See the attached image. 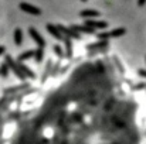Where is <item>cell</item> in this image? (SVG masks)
Masks as SVG:
<instances>
[{
    "label": "cell",
    "instance_id": "cell-10",
    "mask_svg": "<svg viewBox=\"0 0 146 144\" xmlns=\"http://www.w3.org/2000/svg\"><path fill=\"white\" fill-rule=\"evenodd\" d=\"M62 41L65 44V55H67V58H71L72 57V43H71V38L64 37Z\"/></svg>",
    "mask_w": 146,
    "mask_h": 144
},
{
    "label": "cell",
    "instance_id": "cell-17",
    "mask_svg": "<svg viewBox=\"0 0 146 144\" xmlns=\"http://www.w3.org/2000/svg\"><path fill=\"white\" fill-rule=\"evenodd\" d=\"M52 51L58 55V58H64V52H62V49H61L60 45H54V47H52Z\"/></svg>",
    "mask_w": 146,
    "mask_h": 144
},
{
    "label": "cell",
    "instance_id": "cell-1",
    "mask_svg": "<svg viewBox=\"0 0 146 144\" xmlns=\"http://www.w3.org/2000/svg\"><path fill=\"white\" fill-rule=\"evenodd\" d=\"M6 64L9 65V68L17 75V78H20V79H24L26 78V75L19 69V66H17V62H14V59L10 57V55H6Z\"/></svg>",
    "mask_w": 146,
    "mask_h": 144
},
{
    "label": "cell",
    "instance_id": "cell-20",
    "mask_svg": "<svg viewBox=\"0 0 146 144\" xmlns=\"http://www.w3.org/2000/svg\"><path fill=\"white\" fill-rule=\"evenodd\" d=\"M138 74H139V76H143V78H146V71H145V69H139V71H138Z\"/></svg>",
    "mask_w": 146,
    "mask_h": 144
},
{
    "label": "cell",
    "instance_id": "cell-15",
    "mask_svg": "<svg viewBox=\"0 0 146 144\" xmlns=\"http://www.w3.org/2000/svg\"><path fill=\"white\" fill-rule=\"evenodd\" d=\"M108 45V41L106 40H101L98 44H91V45H88V49H95V48H104V47H106Z\"/></svg>",
    "mask_w": 146,
    "mask_h": 144
},
{
    "label": "cell",
    "instance_id": "cell-8",
    "mask_svg": "<svg viewBox=\"0 0 146 144\" xmlns=\"http://www.w3.org/2000/svg\"><path fill=\"white\" fill-rule=\"evenodd\" d=\"M17 66H19V69L26 75V76H29V78H31V79H34L36 78V74L27 66V65H24V64H21V62H17Z\"/></svg>",
    "mask_w": 146,
    "mask_h": 144
},
{
    "label": "cell",
    "instance_id": "cell-12",
    "mask_svg": "<svg viewBox=\"0 0 146 144\" xmlns=\"http://www.w3.org/2000/svg\"><path fill=\"white\" fill-rule=\"evenodd\" d=\"M23 43V33L20 28H16L14 30V44L16 45H21Z\"/></svg>",
    "mask_w": 146,
    "mask_h": 144
},
{
    "label": "cell",
    "instance_id": "cell-6",
    "mask_svg": "<svg viewBox=\"0 0 146 144\" xmlns=\"http://www.w3.org/2000/svg\"><path fill=\"white\" fill-rule=\"evenodd\" d=\"M47 31H48L50 34L54 37V38H57V40H62L64 38V36L58 31V28H57V26H54V24H47Z\"/></svg>",
    "mask_w": 146,
    "mask_h": 144
},
{
    "label": "cell",
    "instance_id": "cell-18",
    "mask_svg": "<svg viewBox=\"0 0 146 144\" xmlns=\"http://www.w3.org/2000/svg\"><path fill=\"white\" fill-rule=\"evenodd\" d=\"M97 37L99 40H108L111 37V31H108V33H99V34H97Z\"/></svg>",
    "mask_w": 146,
    "mask_h": 144
},
{
    "label": "cell",
    "instance_id": "cell-23",
    "mask_svg": "<svg viewBox=\"0 0 146 144\" xmlns=\"http://www.w3.org/2000/svg\"><path fill=\"white\" fill-rule=\"evenodd\" d=\"M82 1H87V0H82Z\"/></svg>",
    "mask_w": 146,
    "mask_h": 144
},
{
    "label": "cell",
    "instance_id": "cell-22",
    "mask_svg": "<svg viewBox=\"0 0 146 144\" xmlns=\"http://www.w3.org/2000/svg\"><path fill=\"white\" fill-rule=\"evenodd\" d=\"M4 51H6V48H4V47H0V55H1V54H4Z\"/></svg>",
    "mask_w": 146,
    "mask_h": 144
},
{
    "label": "cell",
    "instance_id": "cell-3",
    "mask_svg": "<svg viewBox=\"0 0 146 144\" xmlns=\"http://www.w3.org/2000/svg\"><path fill=\"white\" fill-rule=\"evenodd\" d=\"M57 28H58V31H60L61 34H64V37L75 38V40H81V34H78V33L72 31V30H71V28H68V27H64V26L58 24V26H57Z\"/></svg>",
    "mask_w": 146,
    "mask_h": 144
},
{
    "label": "cell",
    "instance_id": "cell-11",
    "mask_svg": "<svg viewBox=\"0 0 146 144\" xmlns=\"http://www.w3.org/2000/svg\"><path fill=\"white\" fill-rule=\"evenodd\" d=\"M31 57H34V49L24 51L23 54H20V55H19V58H17V62H23V61H26V59H29V58H31Z\"/></svg>",
    "mask_w": 146,
    "mask_h": 144
},
{
    "label": "cell",
    "instance_id": "cell-9",
    "mask_svg": "<svg viewBox=\"0 0 146 144\" xmlns=\"http://www.w3.org/2000/svg\"><path fill=\"white\" fill-rule=\"evenodd\" d=\"M80 16L90 20V18H92V17H99V11L92 10V9H85V10H82V11L80 13Z\"/></svg>",
    "mask_w": 146,
    "mask_h": 144
},
{
    "label": "cell",
    "instance_id": "cell-5",
    "mask_svg": "<svg viewBox=\"0 0 146 144\" xmlns=\"http://www.w3.org/2000/svg\"><path fill=\"white\" fill-rule=\"evenodd\" d=\"M84 26H87V27H90V28H92V30H95V28H106L108 27V24L105 23V21H101V20H84Z\"/></svg>",
    "mask_w": 146,
    "mask_h": 144
},
{
    "label": "cell",
    "instance_id": "cell-19",
    "mask_svg": "<svg viewBox=\"0 0 146 144\" xmlns=\"http://www.w3.org/2000/svg\"><path fill=\"white\" fill-rule=\"evenodd\" d=\"M50 66H51V62L47 64V68H46V72H44V75H43V78H41V82H44V81L47 79V75H48V72H50Z\"/></svg>",
    "mask_w": 146,
    "mask_h": 144
},
{
    "label": "cell",
    "instance_id": "cell-7",
    "mask_svg": "<svg viewBox=\"0 0 146 144\" xmlns=\"http://www.w3.org/2000/svg\"><path fill=\"white\" fill-rule=\"evenodd\" d=\"M71 30L72 31H75V33H85V34H95V30H92V28H90V27H87V26H72L71 27Z\"/></svg>",
    "mask_w": 146,
    "mask_h": 144
},
{
    "label": "cell",
    "instance_id": "cell-14",
    "mask_svg": "<svg viewBox=\"0 0 146 144\" xmlns=\"http://www.w3.org/2000/svg\"><path fill=\"white\" fill-rule=\"evenodd\" d=\"M0 75H1L3 78H7V76H9V65H7L6 62L0 64Z\"/></svg>",
    "mask_w": 146,
    "mask_h": 144
},
{
    "label": "cell",
    "instance_id": "cell-16",
    "mask_svg": "<svg viewBox=\"0 0 146 144\" xmlns=\"http://www.w3.org/2000/svg\"><path fill=\"white\" fill-rule=\"evenodd\" d=\"M125 33H126L125 28H115V30L111 31V37H121V36H123Z\"/></svg>",
    "mask_w": 146,
    "mask_h": 144
},
{
    "label": "cell",
    "instance_id": "cell-2",
    "mask_svg": "<svg viewBox=\"0 0 146 144\" xmlns=\"http://www.w3.org/2000/svg\"><path fill=\"white\" fill-rule=\"evenodd\" d=\"M29 34H30V37L37 43V45H38V48H43L44 49V47H46V40L40 36V33L36 30V28H33V27H30L29 28Z\"/></svg>",
    "mask_w": 146,
    "mask_h": 144
},
{
    "label": "cell",
    "instance_id": "cell-21",
    "mask_svg": "<svg viewBox=\"0 0 146 144\" xmlns=\"http://www.w3.org/2000/svg\"><path fill=\"white\" fill-rule=\"evenodd\" d=\"M145 3H146V0H138V4H139V6H143Z\"/></svg>",
    "mask_w": 146,
    "mask_h": 144
},
{
    "label": "cell",
    "instance_id": "cell-13",
    "mask_svg": "<svg viewBox=\"0 0 146 144\" xmlns=\"http://www.w3.org/2000/svg\"><path fill=\"white\" fill-rule=\"evenodd\" d=\"M34 58H36V62H41L43 58H44V49L43 48L34 49Z\"/></svg>",
    "mask_w": 146,
    "mask_h": 144
},
{
    "label": "cell",
    "instance_id": "cell-4",
    "mask_svg": "<svg viewBox=\"0 0 146 144\" xmlns=\"http://www.w3.org/2000/svg\"><path fill=\"white\" fill-rule=\"evenodd\" d=\"M20 9L26 13H30V14H34V16H40L41 14V9L33 6V4H29V3H20Z\"/></svg>",
    "mask_w": 146,
    "mask_h": 144
}]
</instances>
